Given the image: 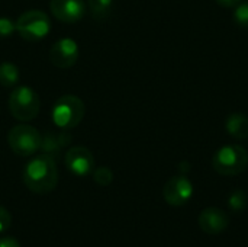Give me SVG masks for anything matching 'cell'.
I'll return each mask as SVG.
<instances>
[{
    "instance_id": "obj_1",
    "label": "cell",
    "mask_w": 248,
    "mask_h": 247,
    "mask_svg": "<svg viewBox=\"0 0 248 247\" xmlns=\"http://www.w3.org/2000/svg\"><path fill=\"white\" fill-rule=\"evenodd\" d=\"M22 179L25 186L38 195L49 194L58 183L57 163L52 156L45 153L33 157L23 169Z\"/></svg>"
},
{
    "instance_id": "obj_2",
    "label": "cell",
    "mask_w": 248,
    "mask_h": 247,
    "mask_svg": "<svg viewBox=\"0 0 248 247\" xmlns=\"http://www.w3.org/2000/svg\"><path fill=\"white\" fill-rule=\"evenodd\" d=\"M84 102L76 95H62L52 106L51 118L58 130H73L84 118Z\"/></svg>"
},
{
    "instance_id": "obj_3",
    "label": "cell",
    "mask_w": 248,
    "mask_h": 247,
    "mask_svg": "<svg viewBox=\"0 0 248 247\" xmlns=\"http://www.w3.org/2000/svg\"><path fill=\"white\" fill-rule=\"evenodd\" d=\"M9 111L12 116L19 122L33 121L41 111V100L38 93L29 86L13 87L9 96Z\"/></svg>"
},
{
    "instance_id": "obj_4",
    "label": "cell",
    "mask_w": 248,
    "mask_h": 247,
    "mask_svg": "<svg viewBox=\"0 0 248 247\" xmlns=\"http://www.w3.org/2000/svg\"><path fill=\"white\" fill-rule=\"evenodd\" d=\"M212 167L222 176H237L248 167V153L243 146L230 144L221 147L212 157Z\"/></svg>"
},
{
    "instance_id": "obj_5",
    "label": "cell",
    "mask_w": 248,
    "mask_h": 247,
    "mask_svg": "<svg viewBox=\"0 0 248 247\" xmlns=\"http://www.w3.org/2000/svg\"><path fill=\"white\" fill-rule=\"evenodd\" d=\"M42 135L41 132L25 122L10 128L7 134V144L10 150L19 157H29L41 150Z\"/></svg>"
},
{
    "instance_id": "obj_6",
    "label": "cell",
    "mask_w": 248,
    "mask_h": 247,
    "mask_svg": "<svg viewBox=\"0 0 248 247\" xmlns=\"http://www.w3.org/2000/svg\"><path fill=\"white\" fill-rule=\"evenodd\" d=\"M49 31H51L49 16L39 9L26 10L16 19V32L25 41H31V42L42 41L49 33Z\"/></svg>"
},
{
    "instance_id": "obj_7",
    "label": "cell",
    "mask_w": 248,
    "mask_h": 247,
    "mask_svg": "<svg viewBox=\"0 0 248 247\" xmlns=\"http://www.w3.org/2000/svg\"><path fill=\"white\" fill-rule=\"evenodd\" d=\"M80 55L78 44L73 38H60L55 41L49 49V61L57 67V68H70L73 67Z\"/></svg>"
},
{
    "instance_id": "obj_8",
    "label": "cell",
    "mask_w": 248,
    "mask_h": 247,
    "mask_svg": "<svg viewBox=\"0 0 248 247\" xmlns=\"http://www.w3.org/2000/svg\"><path fill=\"white\" fill-rule=\"evenodd\" d=\"M65 167L78 178H84L93 173L94 170V157L92 151L84 146L70 147L64 157Z\"/></svg>"
},
{
    "instance_id": "obj_9",
    "label": "cell",
    "mask_w": 248,
    "mask_h": 247,
    "mask_svg": "<svg viewBox=\"0 0 248 247\" xmlns=\"http://www.w3.org/2000/svg\"><path fill=\"white\" fill-rule=\"evenodd\" d=\"M193 195V185L192 182L185 176H173L169 179L163 189L164 201L171 207H183L189 202V199Z\"/></svg>"
},
{
    "instance_id": "obj_10",
    "label": "cell",
    "mask_w": 248,
    "mask_h": 247,
    "mask_svg": "<svg viewBox=\"0 0 248 247\" xmlns=\"http://www.w3.org/2000/svg\"><path fill=\"white\" fill-rule=\"evenodd\" d=\"M49 10L62 23H76L86 15L84 0H51Z\"/></svg>"
},
{
    "instance_id": "obj_11",
    "label": "cell",
    "mask_w": 248,
    "mask_h": 247,
    "mask_svg": "<svg viewBox=\"0 0 248 247\" xmlns=\"http://www.w3.org/2000/svg\"><path fill=\"white\" fill-rule=\"evenodd\" d=\"M230 218L225 211L217 207H208L199 214V227L209 236H217L228 229Z\"/></svg>"
},
{
    "instance_id": "obj_12",
    "label": "cell",
    "mask_w": 248,
    "mask_h": 247,
    "mask_svg": "<svg viewBox=\"0 0 248 247\" xmlns=\"http://www.w3.org/2000/svg\"><path fill=\"white\" fill-rule=\"evenodd\" d=\"M70 140L71 135L65 130H60L58 132H46L42 135L41 151L55 159V156L60 154V151L70 143Z\"/></svg>"
},
{
    "instance_id": "obj_13",
    "label": "cell",
    "mask_w": 248,
    "mask_h": 247,
    "mask_svg": "<svg viewBox=\"0 0 248 247\" xmlns=\"http://www.w3.org/2000/svg\"><path fill=\"white\" fill-rule=\"evenodd\" d=\"M227 132L235 140H246L248 138V116L241 112H234L228 115L225 121Z\"/></svg>"
},
{
    "instance_id": "obj_14",
    "label": "cell",
    "mask_w": 248,
    "mask_h": 247,
    "mask_svg": "<svg viewBox=\"0 0 248 247\" xmlns=\"http://www.w3.org/2000/svg\"><path fill=\"white\" fill-rule=\"evenodd\" d=\"M20 82V71L16 64L10 61L0 63V86L16 87Z\"/></svg>"
},
{
    "instance_id": "obj_15",
    "label": "cell",
    "mask_w": 248,
    "mask_h": 247,
    "mask_svg": "<svg viewBox=\"0 0 248 247\" xmlns=\"http://www.w3.org/2000/svg\"><path fill=\"white\" fill-rule=\"evenodd\" d=\"M113 0H87V7L96 20H105L109 17L112 12Z\"/></svg>"
},
{
    "instance_id": "obj_16",
    "label": "cell",
    "mask_w": 248,
    "mask_h": 247,
    "mask_svg": "<svg viewBox=\"0 0 248 247\" xmlns=\"http://www.w3.org/2000/svg\"><path fill=\"white\" fill-rule=\"evenodd\" d=\"M247 194L243 189H235L228 197V207L232 213H241L247 207Z\"/></svg>"
},
{
    "instance_id": "obj_17",
    "label": "cell",
    "mask_w": 248,
    "mask_h": 247,
    "mask_svg": "<svg viewBox=\"0 0 248 247\" xmlns=\"http://www.w3.org/2000/svg\"><path fill=\"white\" fill-rule=\"evenodd\" d=\"M92 175H93L94 182L100 186H109L113 181V172L106 166H100L94 169Z\"/></svg>"
},
{
    "instance_id": "obj_18",
    "label": "cell",
    "mask_w": 248,
    "mask_h": 247,
    "mask_svg": "<svg viewBox=\"0 0 248 247\" xmlns=\"http://www.w3.org/2000/svg\"><path fill=\"white\" fill-rule=\"evenodd\" d=\"M234 22L241 26V28H248V1H241L234 7Z\"/></svg>"
},
{
    "instance_id": "obj_19",
    "label": "cell",
    "mask_w": 248,
    "mask_h": 247,
    "mask_svg": "<svg viewBox=\"0 0 248 247\" xmlns=\"http://www.w3.org/2000/svg\"><path fill=\"white\" fill-rule=\"evenodd\" d=\"M16 32V20L7 16H0V39L9 38Z\"/></svg>"
},
{
    "instance_id": "obj_20",
    "label": "cell",
    "mask_w": 248,
    "mask_h": 247,
    "mask_svg": "<svg viewBox=\"0 0 248 247\" xmlns=\"http://www.w3.org/2000/svg\"><path fill=\"white\" fill-rule=\"evenodd\" d=\"M10 224H12V215H10V213L4 207L0 205V233L6 231L10 227Z\"/></svg>"
},
{
    "instance_id": "obj_21",
    "label": "cell",
    "mask_w": 248,
    "mask_h": 247,
    "mask_svg": "<svg viewBox=\"0 0 248 247\" xmlns=\"http://www.w3.org/2000/svg\"><path fill=\"white\" fill-rule=\"evenodd\" d=\"M0 247H20V245L15 237H4L0 239Z\"/></svg>"
},
{
    "instance_id": "obj_22",
    "label": "cell",
    "mask_w": 248,
    "mask_h": 247,
    "mask_svg": "<svg viewBox=\"0 0 248 247\" xmlns=\"http://www.w3.org/2000/svg\"><path fill=\"white\" fill-rule=\"evenodd\" d=\"M219 6L222 7H235L237 4H240L243 0H215Z\"/></svg>"
},
{
    "instance_id": "obj_23",
    "label": "cell",
    "mask_w": 248,
    "mask_h": 247,
    "mask_svg": "<svg viewBox=\"0 0 248 247\" xmlns=\"http://www.w3.org/2000/svg\"><path fill=\"white\" fill-rule=\"evenodd\" d=\"M179 170L182 172V175H186L190 170V165L187 162H182V163H179Z\"/></svg>"
}]
</instances>
